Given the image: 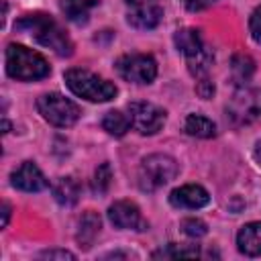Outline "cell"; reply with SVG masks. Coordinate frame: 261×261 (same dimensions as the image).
Wrapping results in <instances>:
<instances>
[{"label": "cell", "mask_w": 261, "mask_h": 261, "mask_svg": "<svg viewBox=\"0 0 261 261\" xmlns=\"http://www.w3.org/2000/svg\"><path fill=\"white\" fill-rule=\"evenodd\" d=\"M14 29L16 31H24L29 33L39 45L51 49L55 55L59 57H69L73 53V43L71 39L67 37V33L61 29V24L51 18L49 14H41V12H35V14H24L22 18H18L14 22Z\"/></svg>", "instance_id": "6da1fadb"}, {"label": "cell", "mask_w": 261, "mask_h": 261, "mask_svg": "<svg viewBox=\"0 0 261 261\" xmlns=\"http://www.w3.org/2000/svg\"><path fill=\"white\" fill-rule=\"evenodd\" d=\"M4 61H6V73L18 82H37L51 73V67L41 53L18 43H10L6 47Z\"/></svg>", "instance_id": "7a4b0ae2"}, {"label": "cell", "mask_w": 261, "mask_h": 261, "mask_svg": "<svg viewBox=\"0 0 261 261\" xmlns=\"http://www.w3.org/2000/svg\"><path fill=\"white\" fill-rule=\"evenodd\" d=\"M173 43H175V49L184 55L186 59V65H188V71L200 80V77H206L208 75V69L212 65V49L206 45L202 33L198 29H179L175 35H173Z\"/></svg>", "instance_id": "3957f363"}, {"label": "cell", "mask_w": 261, "mask_h": 261, "mask_svg": "<svg viewBox=\"0 0 261 261\" xmlns=\"http://www.w3.org/2000/svg\"><path fill=\"white\" fill-rule=\"evenodd\" d=\"M65 84L67 88L77 96V98H84L88 102H108L116 96V86L88 69H80V67H73V69H67L65 71Z\"/></svg>", "instance_id": "277c9868"}, {"label": "cell", "mask_w": 261, "mask_h": 261, "mask_svg": "<svg viewBox=\"0 0 261 261\" xmlns=\"http://www.w3.org/2000/svg\"><path fill=\"white\" fill-rule=\"evenodd\" d=\"M177 173H179V165L173 157L165 153L147 155L139 165V173H137L139 188L143 192H155L165 184H169Z\"/></svg>", "instance_id": "5b68a950"}, {"label": "cell", "mask_w": 261, "mask_h": 261, "mask_svg": "<svg viewBox=\"0 0 261 261\" xmlns=\"http://www.w3.org/2000/svg\"><path fill=\"white\" fill-rule=\"evenodd\" d=\"M226 118L232 126H247L261 118V88L239 86L226 104Z\"/></svg>", "instance_id": "8992f818"}, {"label": "cell", "mask_w": 261, "mask_h": 261, "mask_svg": "<svg viewBox=\"0 0 261 261\" xmlns=\"http://www.w3.org/2000/svg\"><path fill=\"white\" fill-rule=\"evenodd\" d=\"M37 108L41 112V116L57 126V128H67V126H73L80 118V106L75 102H71L69 98H65L63 94L59 92H49V94H43L39 100H37Z\"/></svg>", "instance_id": "52a82bcc"}, {"label": "cell", "mask_w": 261, "mask_h": 261, "mask_svg": "<svg viewBox=\"0 0 261 261\" xmlns=\"http://www.w3.org/2000/svg\"><path fill=\"white\" fill-rule=\"evenodd\" d=\"M116 71L130 84H151L157 77V61L147 53H126L116 59Z\"/></svg>", "instance_id": "ba28073f"}, {"label": "cell", "mask_w": 261, "mask_h": 261, "mask_svg": "<svg viewBox=\"0 0 261 261\" xmlns=\"http://www.w3.org/2000/svg\"><path fill=\"white\" fill-rule=\"evenodd\" d=\"M128 114L133 120V128H137L141 135H155L165 124V110L151 102H130Z\"/></svg>", "instance_id": "9c48e42d"}, {"label": "cell", "mask_w": 261, "mask_h": 261, "mask_svg": "<svg viewBox=\"0 0 261 261\" xmlns=\"http://www.w3.org/2000/svg\"><path fill=\"white\" fill-rule=\"evenodd\" d=\"M126 4V20L130 27L149 31L155 29L163 18V8L159 0H124Z\"/></svg>", "instance_id": "30bf717a"}, {"label": "cell", "mask_w": 261, "mask_h": 261, "mask_svg": "<svg viewBox=\"0 0 261 261\" xmlns=\"http://www.w3.org/2000/svg\"><path fill=\"white\" fill-rule=\"evenodd\" d=\"M108 220L122 230H137L143 232L149 228L147 220L141 214V208L130 200H116L108 208Z\"/></svg>", "instance_id": "8fae6325"}, {"label": "cell", "mask_w": 261, "mask_h": 261, "mask_svg": "<svg viewBox=\"0 0 261 261\" xmlns=\"http://www.w3.org/2000/svg\"><path fill=\"white\" fill-rule=\"evenodd\" d=\"M10 181L16 190L22 192H41L49 186V181L45 179L43 171L33 163V161H22L10 175Z\"/></svg>", "instance_id": "7c38bea8"}, {"label": "cell", "mask_w": 261, "mask_h": 261, "mask_svg": "<svg viewBox=\"0 0 261 261\" xmlns=\"http://www.w3.org/2000/svg\"><path fill=\"white\" fill-rule=\"evenodd\" d=\"M208 202H210L208 192H206L202 186H198V184L179 186V188H175V190L169 194V204L175 206V208L198 210V208H204Z\"/></svg>", "instance_id": "4fadbf2b"}, {"label": "cell", "mask_w": 261, "mask_h": 261, "mask_svg": "<svg viewBox=\"0 0 261 261\" xmlns=\"http://www.w3.org/2000/svg\"><path fill=\"white\" fill-rule=\"evenodd\" d=\"M237 247L247 257L261 255V222H249L237 232Z\"/></svg>", "instance_id": "5bb4252c"}, {"label": "cell", "mask_w": 261, "mask_h": 261, "mask_svg": "<svg viewBox=\"0 0 261 261\" xmlns=\"http://www.w3.org/2000/svg\"><path fill=\"white\" fill-rule=\"evenodd\" d=\"M100 228H102V220L100 216L94 212V210H86L77 222V232H75V239L80 243V247L84 249H90L92 243L96 241V237L100 234Z\"/></svg>", "instance_id": "9a60e30c"}, {"label": "cell", "mask_w": 261, "mask_h": 261, "mask_svg": "<svg viewBox=\"0 0 261 261\" xmlns=\"http://www.w3.org/2000/svg\"><path fill=\"white\" fill-rule=\"evenodd\" d=\"M98 4H100V0H61V10L67 20H71L75 24H84L88 20L92 8H96Z\"/></svg>", "instance_id": "2e32d148"}, {"label": "cell", "mask_w": 261, "mask_h": 261, "mask_svg": "<svg viewBox=\"0 0 261 261\" xmlns=\"http://www.w3.org/2000/svg\"><path fill=\"white\" fill-rule=\"evenodd\" d=\"M51 190H53V198L61 206H73L80 200V184L73 177H59Z\"/></svg>", "instance_id": "e0dca14e"}, {"label": "cell", "mask_w": 261, "mask_h": 261, "mask_svg": "<svg viewBox=\"0 0 261 261\" xmlns=\"http://www.w3.org/2000/svg\"><path fill=\"white\" fill-rule=\"evenodd\" d=\"M130 126H133L130 114H124L122 110H110L102 118V128L112 137H124Z\"/></svg>", "instance_id": "ac0fdd59"}, {"label": "cell", "mask_w": 261, "mask_h": 261, "mask_svg": "<svg viewBox=\"0 0 261 261\" xmlns=\"http://www.w3.org/2000/svg\"><path fill=\"white\" fill-rule=\"evenodd\" d=\"M184 128H186L188 135L198 137V139H210V137L216 135V124L208 116L196 114V112L194 114H188V118L184 122Z\"/></svg>", "instance_id": "d6986e66"}, {"label": "cell", "mask_w": 261, "mask_h": 261, "mask_svg": "<svg viewBox=\"0 0 261 261\" xmlns=\"http://www.w3.org/2000/svg\"><path fill=\"white\" fill-rule=\"evenodd\" d=\"M253 71H255V61L245 55V53H237L230 61V75H232V82L237 86H247V82L253 77Z\"/></svg>", "instance_id": "ffe728a7"}, {"label": "cell", "mask_w": 261, "mask_h": 261, "mask_svg": "<svg viewBox=\"0 0 261 261\" xmlns=\"http://www.w3.org/2000/svg\"><path fill=\"white\" fill-rule=\"evenodd\" d=\"M110 179H112V171H110V165L108 163H102L96 173H94V181H92V188L96 194H106L108 186H110Z\"/></svg>", "instance_id": "44dd1931"}, {"label": "cell", "mask_w": 261, "mask_h": 261, "mask_svg": "<svg viewBox=\"0 0 261 261\" xmlns=\"http://www.w3.org/2000/svg\"><path fill=\"white\" fill-rule=\"evenodd\" d=\"M198 255H200L198 247L184 249V247H179V245H175V243H169L165 249L153 253V257H198Z\"/></svg>", "instance_id": "7402d4cb"}, {"label": "cell", "mask_w": 261, "mask_h": 261, "mask_svg": "<svg viewBox=\"0 0 261 261\" xmlns=\"http://www.w3.org/2000/svg\"><path fill=\"white\" fill-rule=\"evenodd\" d=\"M181 230H184V234H188L192 239H200V237H204L208 232V226L200 218H186L181 222Z\"/></svg>", "instance_id": "603a6c76"}, {"label": "cell", "mask_w": 261, "mask_h": 261, "mask_svg": "<svg viewBox=\"0 0 261 261\" xmlns=\"http://www.w3.org/2000/svg\"><path fill=\"white\" fill-rule=\"evenodd\" d=\"M249 33H251L253 41L261 45V6H257V8L251 12V18H249Z\"/></svg>", "instance_id": "cb8c5ba5"}, {"label": "cell", "mask_w": 261, "mask_h": 261, "mask_svg": "<svg viewBox=\"0 0 261 261\" xmlns=\"http://www.w3.org/2000/svg\"><path fill=\"white\" fill-rule=\"evenodd\" d=\"M196 92H198V96L204 98V100H208V98L214 96V84L208 80V75L198 80V84H196Z\"/></svg>", "instance_id": "d4e9b609"}, {"label": "cell", "mask_w": 261, "mask_h": 261, "mask_svg": "<svg viewBox=\"0 0 261 261\" xmlns=\"http://www.w3.org/2000/svg\"><path fill=\"white\" fill-rule=\"evenodd\" d=\"M218 0H181V4L190 10V12H200V10H206L210 8L212 4H216Z\"/></svg>", "instance_id": "484cf974"}, {"label": "cell", "mask_w": 261, "mask_h": 261, "mask_svg": "<svg viewBox=\"0 0 261 261\" xmlns=\"http://www.w3.org/2000/svg\"><path fill=\"white\" fill-rule=\"evenodd\" d=\"M41 257L43 259H75V255L65 251V249H51V251L41 253Z\"/></svg>", "instance_id": "4316f807"}, {"label": "cell", "mask_w": 261, "mask_h": 261, "mask_svg": "<svg viewBox=\"0 0 261 261\" xmlns=\"http://www.w3.org/2000/svg\"><path fill=\"white\" fill-rule=\"evenodd\" d=\"M8 218H10V206L6 202H2V228L8 224Z\"/></svg>", "instance_id": "83f0119b"}, {"label": "cell", "mask_w": 261, "mask_h": 261, "mask_svg": "<svg viewBox=\"0 0 261 261\" xmlns=\"http://www.w3.org/2000/svg\"><path fill=\"white\" fill-rule=\"evenodd\" d=\"M253 157L261 163V141H257V145H255V149H253Z\"/></svg>", "instance_id": "f1b7e54d"}]
</instances>
